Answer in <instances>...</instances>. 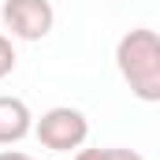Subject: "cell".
Masks as SVG:
<instances>
[{
	"label": "cell",
	"instance_id": "cell-1",
	"mask_svg": "<svg viewBox=\"0 0 160 160\" xmlns=\"http://www.w3.org/2000/svg\"><path fill=\"white\" fill-rule=\"evenodd\" d=\"M116 67L123 82L130 86V93L145 104L160 101V38L149 26H134L127 30L116 45Z\"/></svg>",
	"mask_w": 160,
	"mask_h": 160
},
{
	"label": "cell",
	"instance_id": "cell-2",
	"mask_svg": "<svg viewBox=\"0 0 160 160\" xmlns=\"http://www.w3.org/2000/svg\"><path fill=\"white\" fill-rule=\"evenodd\" d=\"M30 134H38V142L52 153H75L89 138V119H86V112L71 108V104H56V108L41 112V119H34Z\"/></svg>",
	"mask_w": 160,
	"mask_h": 160
},
{
	"label": "cell",
	"instance_id": "cell-3",
	"mask_svg": "<svg viewBox=\"0 0 160 160\" xmlns=\"http://www.w3.org/2000/svg\"><path fill=\"white\" fill-rule=\"evenodd\" d=\"M0 19L11 30V38L41 41V38H48L52 26H56V8L48 0H4Z\"/></svg>",
	"mask_w": 160,
	"mask_h": 160
},
{
	"label": "cell",
	"instance_id": "cell-4",
	"mask_svg": "<svg viewBox=\"0 0 160 160\" xmlns=\"http://www.w3.org/2000/svg\"><path fill=\"white\" fill-rule=\"evenodd\" d=\"M34 130V112L22 97L0 93V145H19Z\"/></svg>",
	"mask_w": 160,
	"mask_h": 160
},
{
	"label": "cell",
	"instance_id": "cell-5",
	"mask_svg": "<svg viewBox=\"0 0 160 160\" xmlns=\"http://www.w3.org/2000/svg\"><path fill=\"white\" fill-rule=\"evenodd\" d=\"M75 160H145V157L138 149L108 145V149H75Z\"/></svg>",
	"mask_w": 160,
	"mask_h": 160
},
{
	"label": "cell",
	"instance_id": "cell-6",
	"mask_svg": "<svg viewBox=\"0 0 160 160\" xmlns=\"http://www.w3.org/2000/svg\"><path fill=\"white\" fill-rule=\"evenodd\" d=\"M15 63H19V56H15V45L8 34H0V82L8 78L11 71H15Z\"/></svg>",
	"mask_w": 160,
	"mask_h": 160
},
{
	"label": "cell",
	"instance_id": "cell-7",
	"mask_svg": "<svg viewBox=\"0 0 160 160\" xmlns=\"http://www.w3.org/2000/svg\"><path fill=\"white\" fill-rule=\"evenodd\" d=\"M0 160H38V157H30V153H22V149H4Z\"/></svg>",
	"mask_w": 160,
	"mask_h": 160
}]
</instances>
